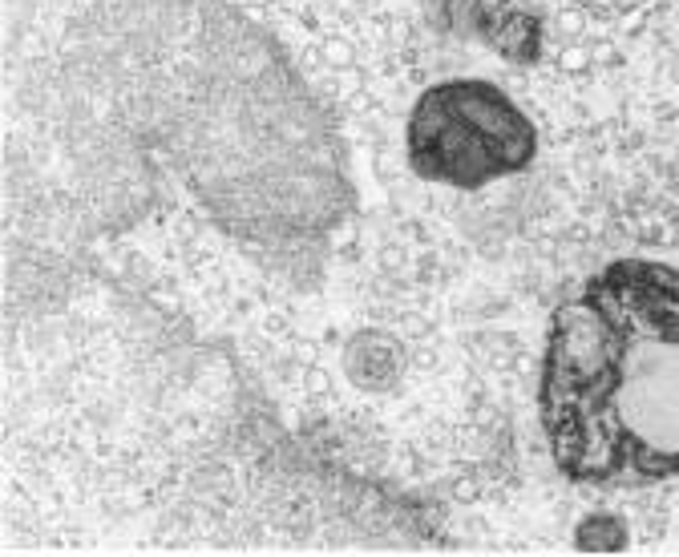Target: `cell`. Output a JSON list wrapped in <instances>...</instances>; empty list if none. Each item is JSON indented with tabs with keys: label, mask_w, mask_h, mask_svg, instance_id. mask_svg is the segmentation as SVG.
Masks as SVG:
<instances>
[{
	"label": "cell",
	"mask_w": 679,
	"mask_h": 557,
	"mask_svg": "<svg viewBox=\"0 0 679 557\" xmlns=\"http://www.w3.org/2000/svg\"><path fill=\"white\" fill-rule=\"evenodd\" d=\"M0 89L9 243L174 214L316 291L356 218L328 105L231 0H0Z\"/></svg>",
	"instance_id": "cell-1"
},
{
	"label": "cell",
	"mask_w": 679,
	"mask_h": 557,
	"mask_svg": "<svg viewBox=\"0 0 679 557\" xmlns=\"http://www.w3.org/2000/svg\"><path fill=\"white\" fill-rule=\"evenodd\" d=\"M538 424L562 477H679V267L619 259L550 315Z\"/></svg>",
	"instance_id": "cell-2"
},
{
	"label": "cell",
	"mask_w": 679,
	"mask_h": 557,
	"mask_svg": "<svg viewBox=\"0 0 679 557\" xmlns=\"http://www.w3.org/2000/svg\"><path fill=\"white\" fill-rule=\"evenodd\" d=\"M405 158L421 182L481 190L530 170L538 126L494 81L453 77L429 85L405 122Z\"/></svg>",
	"instance_id": "cell-3"
},
{
	"label": "cell",
	"mask_w": 679,
	"mask_h": 557,
	"mask_svg": "<svg viewBox=\"0 0 679 557\" xmlns=\"http://www.w3.org/2000/svg\"><path fill=\"white\" fill-rule=\"evenodd\" d=\"M473 37L510 65H538L546 49L534 0H473Z\"/></svg>",
	"instance_id": "cell-4"
},
{
	"label": "cell",
	"mask_w": 679,
	"mask_h": 557,
	"mask_svg": "<svg viewBox=\"0 0 679 557\" xmlns=\"http://www.w3.org/2000/svg\"><path fill=\"white\" fill-rule=\"evenodd\" d=\"M340 364H344L348 384H356L360 392H388L401 380L409 356H405V344L397 336H388V331H380V327H364L344 344Z\"/></svg>",
	"instance_id": "cell-5"
},
{
	"label": "cell",
	"mask_w": 679,
	"mask_h": 557,
	"mask_svg": "<svg viewBox=\"0 0 679 557\" xmlns=\"http://www.w3.org/2000/svg\"><path fill=\"white\" fill-rule=\"evenodd\" d=\"M631 545V529L615 513H591L574 529V549L582 553H623Z\"/></svg>",
	"instance_id": "cell-6"
},
{
	"label": "cell",
	"mask_w": 679,
	"mask_h": 557,
	"mask_svg": "<svg viewBox=\"0 0 679 557\" xmlns=\"http://www.w3.org/2000/svg\"><path fill=\"white\" fill-rule=\"evenodd\" d=\"M320 57H324V65H328V69L344 73V69H352V65H356V45H352L348 37H324Z\"/></svg>",
	"instance_id": "cell-7"
},
{
	"label": "cell",
	"mask_w": 679,
	"mask_h": 557,
	"mask_svg": "<svg viewBox=\"0 0 679 557\" xmlns=\"http://www.w3.org/2000/svg\"><path fill=\"white\" fill-rule=\"evenodd\" d=\"M558 69H566V73H587V69H591V53L582 49V45H566V49L558 53Z\"/></svg>",
	"instance_id": "cell-8"
},
{
	"label": "cell",
	"mask_w": 679,
	"mask_h": 557,
	"mask_svg": "<svg viewBox=\"0 0 679 557\" xmlns=\"http://www.w3.org/2000/svg\"><path fill=\"white\" fill-rule=\"evenodd\" d=\"M344 109H348V114H356V118H368L372 109H376V97H372L368 89H360V93L344 97Z\"/></svg>",
	"instance_id": "cell-9"
},
{
	"label": "cell",
	"mask_w": 679,
	"mask_h": 557,
	"mask_svg": "<svg viewBox=\"0 0 679 557\" xmlns=\"http://www.w3.org/2000/svg\"><path fill=\"white\" fill-rule=\"evenodd\" d=\"M304 384H308V392H316V396H328V392H332V380H328V372H324L320 364H308Z\"/></svg>",
	"instance_id": "cell-10"
},
{
	"label": "cell",
	"mask_w": 679,
	"mask_h": 557,
	"mask_svg": "<svg viewBox=\"0 0 679 557\" xmlns=\"http://www.w3.org/2000/svg\"><path fill=\"white\" fill-rule=\"evenodd\" d=\"M453 497H457V501H473V497H477V481H473L469 473H461V477L453 481Z\"/></svg>",
	"instance_id": "cell-11"
},
{
	"label": "cell",
	"mask_w": 679,
	"mask_h": 557,
	"mask_svg": "<svg viewBox=\"0 0 679 557\" xmlns=\"http://www.w3.org/2000/svg\"><path fill=\"white\" fill-rule=\"evenodd\" d=\"M291 331V323H287V315H279V311H271L267 315V336H287Z\"/></svg>",
	"instance_id": "cell-12"
},
{
	"label": "cell",
	"mask_w": 679,
	"mask_h": 557,
	"mask_svg": "<svg viewBox=\"0 0 679 557\" xmlns=\"http://www.w3.org/2000/svg\"><path fill=\"white\" fill-rule=\"evenodd\" d=\"M380 263H384L388 271H397V267L405 263V251H401V247H384V251H380Z\"/></svg>",
	"instance_id": "cell-13"
},
{
	"label": "cell",
	"mask_w": 679,
	"mask_h": 557,
	"mask_svg": "<svg viewBox=\"0 0 679 557\" xmlns=\"http://www.w3.org/2000/svg\"><path fill=\"white\" fill-rule=\"evenodd\" d=\"M405 331H409V336H417V340H425L433 327H429L425 319H417V315H405Z\"/></svg>",
	"instance_id": "cell-14"
},
{
	"label": "cell",
	"mask_w": 679,
	"mask_h": 557,
	"mask_svg": "<svg viewBox=\"0 0 679 557\" xmlns=\"http://www.w3.org/2000/svg\"><path fill=\"white\" fill-rule=\"evenodd\" d=\"M558 29L570 33V37H578V33H582V17H578V13H562V17H558Z\"/></svg>",
	"instance_id": "cell-15"
},
{
	"label": "cell",
	"mask_w": 679,
	"mask_h": 557,
	"mask_svg": "<svg viewBox=\"0 0 679 557\" xmlns=\"http://www.w3.org/2000/svg\"><path fill=\"white\" fill-rule=\"evenodd\" d=\"M376 174H380V182H393V162H388L384 154L376 158Z\"/></svg>",
	"instance_id": "cell-16"
},
{
	"label": "cell",
	"mask_w": 679,
	"mask_h": 557,
	"mask_svg": "<svg viewBox=\"0 0 679 557\" xmlns=\"http://www.w3.org/2000/svg\"><path fill=\"white\" fill-rule=\"evenodd\" d=\"M413 360H417V364H421V368H433V364H437V356H433V352H429V348H421V352H417V356H413Z\"/></svg>",
	"instance_id": "cell-17"
}]
</instances>
